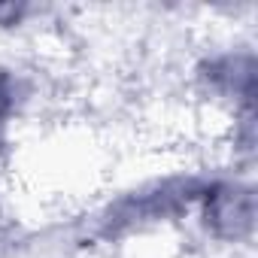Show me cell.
I'll list each match as a JSON object with an SVG mask.
<instances>
[{"label":"cell","mask_w":258,"mask_h":258,"mask_svg":"<svg viewBox=\"0 0 258 258\" xmlns=\"http://www.w3.org/2000/svg\"><path fill=\"white\" fill-rule=\"evenodd\" d=\"M10 103H13V94H10V82L0 76V131L7 124V112H10Z\"/></svg>","instance_id":"1"}]
</instances>
